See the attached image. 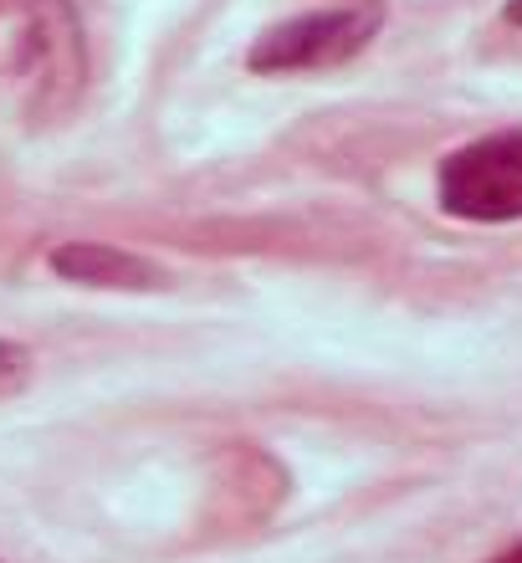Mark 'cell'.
Returning a JSON list of instances; mask_svg holds the SVG:
<instances>
[{"label":"cell","instance_id":"6da1fadb","mask_svg":"<svg viewBox=\"0 0 522 563\" xmlns=\"http://www.w3.org/2000/svg\"><path fill=\"white\" fill-rule=\"evenodd\" d=\"M92 77L77 0H0V113L21 129L73 119Z\"/></svg>","mask_w":522,"mask_h":563},{"label":"cell","instance_id":"7a4b0ae2","mask_svg":"<svg viewBox=\"0 0 522 563\" xmlns=\"http://www.w3.org/2000/svg\"><path fill=\"white\" fill-rule=\"evenodd\" d=\"M385 0H333L313 11L282 15L252 36L246 73L252 77H308L338 73L358 62L385 31Z\"/></svg>","mask_w":522,"mask_h":563},{"label":"cell","instance_id":"3957f363","mask_svg":"<svg viewBox=\"0 0 522 563\" xmlns=\"http://www.w3.org/2000/svg\"><path fill=\"white\" fill-rule=\"evenodd\" d=\"M435 210L456 225H522V123L446 148L431 179Z\"/></svg>","mask_w":522,"mask_h":563},{"label":"cell","instance_id":"277c9868","mask_svg":"<svg viewBox=\"0 0 522 563\" xmlns=\"http://www.w3.org/2000/svg\"><path fill=\"white\" fill-rule=\"evenodd\" d=\"M46 272L67 287H88V292H159L169 282V272L154 256L119 246V241H57L46 252Z\"/></svg>","mask_w":522,"mask_h":563},{"label":"cell","instance_id":"5b68a950","mask_svg":"<svg viewBox=\"0 0 522 563\" xmlns=\"http://www.w3.org/2000/svg\"><path fill=\"white\" fill-rule=\"evenodd\" d=\"M36 379V354H31L26 343L15 339H0V400H11L21 389Z\"/></svg>","mask_w":522,"mask_h":563},{"label":"cell","instance_id":"8992f818","mask_svg":"<svg viewBox=\"0 0 522 563\" xmlns=\"http://www.w3.org/2000/svg\"><path fill=\"white\" fill-rule=\"evenodd\" d=\"M481 563H522V533H518V538H508L502 549H497V553H487V559H481Z\"/></svg>","mask_w":522,"mask_h":563},{"label":"cell","instance_id":"52a82bcc","mask_svg":"<svg viewBox=\"0 0 522 563\" xmlns=\"http://www.w3.org/2000/svg\"><path fill=\"white\" fill-rule=\"evenodd\" d=\"M502 26L522 31V0H502Z\"/></svg>","mask_w":522,"mask_h":563},{"label":"cell","instance_id":"ba28073f","mask_svg":"<svg viewBox=\"0 0 522 563\" xmlns=\"http://www.w3.org/2000/svg\"><path fill=\"white\" fill-rule=\"evenodd\" d=\"M0 563H5V559H0Z\"/></svg>","mask_w":522,"mask_h":563}]
</instances>
